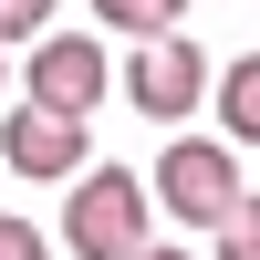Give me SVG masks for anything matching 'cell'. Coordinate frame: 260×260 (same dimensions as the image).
<instances>
[{
	"instance_id": "obj_7",
	"label": "cell",
	"mask_w": 260,
	"mask_h": 260,
	"mask_svg": "<svg viewBox=\"0 0 260 260\" xmlns=\"http://www.w3.org/2000/svg\"><path fill=\"white\" fill-rule=\"evenodd\" d=\"M94 21H115L125 42H167L187 21V0H94Z\"/></svg>"
},
{
	"instance_id": "obj_8",
	"label": "cell",
	"mask_w": 260,
	"mask_h": 260,
	"mask_svg": "<svg viewBox=\"0 0 260 260\" xmlns=\"http://www.w3.org/2000/svg\"><path fill=\"white\" fill-rule=\"evenodd\" d=\"M219 260H260V187H250V198L219 219Z\"/></svg>"
},
{
	"instance_id": "obj_4",
	"label": "cell",
	"mask_w": 260,
	"mask_h": 260,
	"mask_svg": "<svg viewBox=\"0 0 260 260\" xmlns=\"http://www.w3.org/2000/svg\"><path fill=\"white\" fill-rule=\"evenodd\" d=\"M198 94H219V73L198 62V42H177V31H167V42H136V62H125V104H136V115L177 125Z\"/></svg>"
},
{
	"instance_id": "obj_6",
	"label": "cell",
	"mask_w": 260,
	"mask_h": 260,
	"mask_svg": "<svg viewBox=\"0 0 260 260\" xmlns=\"http://www.w3.org/2000/svg\"><path fill=\"white\" fill-rule=\"evenodd\" d=\"M219 125H229V146H260V52L219 62Z\"/></svg>"
},
{
	"instance_id": "obj_11",
	"label": "cell",
	"mask_w": 260,
	"mask_h": 260,
	"mask_svg": "<svg viewBox=\"0 0 260 260\" xmlns=\"http://www.w3.org/2000/svg\"><path fill=\"white\" fill-rule=\"evenodd\" d=\"M136 260H187V250H136Z\"/></svg>"
},
{
	"instance_id": "obj_3",
	"label": "cell",
	"mask_w": 260,
	"mask_h": 260,
	"mask_svg": "<svg viewBox=\"0 0 260 260\" xmlns=\"http://www.w3.org/2000/svg\"><path fill=\"white\" fill-rule=\"evenodd\" d=\"M0 167H11V177H31V187L83 177V167H94V136H83V115H52V104H11V115H0Z\"/></svg>"
},
{
	"instance_id": "obj_1",
	"label": "cell",
	"mask_w": 260,
	"mask_h": 260,
	"mask_svg": "<svg viewBox=\"0 0 260 260\" xmlns=\"http://www.w3.org/2000/svg\"><path fill=\"white\" fill-rule=\"evenodd\" d=\"M146 219H156V187H146L136 167H83L73 208H62V240H73V260H136Z\"/></svg>"
},
{
	"instance_id": "obj_2",
	"label": "cell",
	"mask_w": 260,
	"mask_h": 260,
	"mask_svg": "<svg viewBox=\"0 0 260 260\" xmlns=\"http://www.w3.org/2000/svg\"><path fill=\"white\" fill-rule=\"evenodd\" d=\"M156 198H167V219H187V229H219L229 208L250 198L240 187V156H229L219 136H177L156 156Z\"/></svg>"
},
{
	"instance_id": "obj_5",
	"label": "cell",
	"mask_w": 260,
	"mask_h": 260,
	"mask_svg": "<svg viewBox=\"0 0 260 260\" xmlns=\"http://www.w3.org/2000/svg\"><path fill=\"white\" fill-rule=\"evenodd\" d=\"M104 42H83V31H52V42H31V94L21 104H52V115H94L104 104Z\"/></svg>"
},
{
	"instance_id": "obj_9",
	"label": "cell",
	"mask_w": 260,
	"mask_h": 260,
	"mask_svg": "<svg viewBox=\"0 0 260 260\" xmlns=\"http://www.w3.org/2000/svg\"><path fill=\"white\" fill-rule=\"evenodd\" d=\"M42 21H52V0H0V42H31Z\"/></svg>"
},
{
	"instance_id": "obj_10",
	"label": "cell",
	"mask_w": 260,
	"mask_h": 260,
	"mask_svg": "<svg viewBox=\"0 0 260 260\" xmlns=\"http://www.w3.org/2000/svg\"><path fill=\"white\" fill-rule=\"evenodd\" d=\"M0 260H52V240H42L31 219H0Z\"/></svg>"
}]
</instances>
